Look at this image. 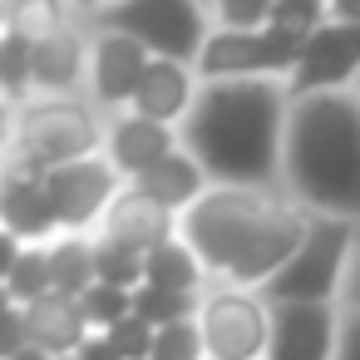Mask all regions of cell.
<instances>
[{"label":"cell","instance_id":"1","mask_svg":"<svg viewBox=\"0 0 360 360\" xmlns=\"http://www.w3.org/2000/svg\"><path fill=\"white\" fill-rule=\"evenodd\" d=\"M286 119H291L286 79H217L202 84L193 114L178 124V139L202 163L212 188L281 193Z\"/></svg>","mask_w":360,"mask_h":360},{"label":"cell","instance_id":"2","mask_svg":"<svg viewBox=\"0 0 360 360\" xmlns=\"http://www.w3.org/2000/svg\"><path fill=\"white\" fill-rule=\"evenodd\" d=\"M311 212L286 193L257 188H207L183 217L178 237L198 252L212 286L262 291L306 242Z\"/></svg>","mask_w":360,"mask_h":360},{"label":"cell","instance_id":"3","mask_svg":"<svg viewBox=\"0 0 360 360\" xmlns=\"http://www.w3.org/2000/svg\"><path fill=\"white\" fill-rule=\"evenodd\" d=\"M281 193L311 217L360 222V94H306L291 99Z\"/></svg>","mask_w":360,"mask_h":360},{"label":"cell","instance_id":"4","mask_svg":"<svg viewBox=\"0 0 360 360\" xmlns=\"http://www.w3.org/2000/svg\"><path fill=\"white\" fill-rule=\"evenodd\" d=\"M355 237H360V222L311 217L306 242L262 286V301L266 306H340L345 276H350V257H355Z\"/></svg>","mask_w":360,"mask_h":360},{"label":"cell","instance_id":"5","mask_svg":"<svg viewBox=\"0 0 360 360\" xmlns=\"http://www.w3.org/2000/svg\"><path fill=\"white\" fill-rule=\"evenodd\" d=\"M104 139H109V119L84 94L79 99H40L35 94V99L15 104L11 148L25 153L30 163H40L45 173L104 153Z\"/></svg>","mask_w":360,"mask_h":360},{"label":"cell","instance_id":"6","mask_svg":"<svg viewBox=\"0 0 360 360\" xmlns=\"http://www.w3.org/2000/svg\"><path fill=\"white\" fill-rule=\"evenodd\" d=\"M89 30H119L139 40L153 60L198 65L212 35V15H207V0H119L89 20Z\"/></svg>","mask_w":360,"mask_h":360},{"label":"cell","instance_id":"7","mask_svg":"<svg viewBox=\"0 0 360 360\" xmlns=\"http://www.w3.org/2000/svg\"><path fill=\"white\" fill-rule=\"evenodd\" d=\"M306 35H291L281 25L266 30H212L202 55H198V79L217 84V79H291L296 60H301Z\"/></svg>","mask_w":360,"mask_h":360},{"label":"cell","instance_id":"8","mask_svg":"<svg viewBox=\"0 0 360 360\" xmlns=\"http://www.w3.org/2000/svg\"><path fill=\"white\" fill-rule=\"evenodd\" d=\"M198 330H202L207 360H266L271 306L262 301V291L207 286L198 306Z\"/></svg>","mask_w":360,"mask_h":360},{"label":"cell","instance_id":"9","mask_svg":"<svg viewBox=\"0 0 360 360\" xmlns=\"http://www.w3.org/2000/svg\"><path fill=\"white\" fill-rule=\"evenodd\" d=\"M129 183L114 173V163L104 153L45 173V193H50V207H55L60 232H79V237H94V227L104 222V212L114 207V198Z\"/></svg>","mask_w":360,"mask_h":360},{"label":"cell","instance_id":"10","mask_svg":"<svg viewBox=\"0 0 360 360\" xmlns=\"http://www.w3.org/2000/svg\"><path fill=\"white\" fill-rule=\"evenodd\" d=\"M0 227L20 247H45L60 237V222L45 193V168L15 148L0 153Z\"/></svg>","mask_w":360,"mask_h":360},{"label":"cell","instance_id":"11","mask_svg":"<svg viewBox=\"0 0 360 360\" xmlns=\"http://www.w3.org/2000/svg\"><path fill=\"white\" fill-rule=\"evenodd\" d=\"M360 79V25H340V20H326L306 35L301 45V60L286 79L291 99H306V94H340V89H355Z\"/></svg>","mask_w":360,"mask_h":360},{"label":"cell","instance_id":"12","mask_svg":"<svg viewBox=\"0 0 360 360\" xmlns=\"http://www.w3.org/2000/svg\"><path fill=\"white\" fill-rule=\"evenodd\" d=\"M89 30V25H84ZM148 50L119 30H89V84H84V99L114 119V114H129L139 84H143V70H148Z\"/></svg>","mask_w":360,"mask_h":360},{"label":"cell","instance_id":"13","mask_svg":"<svg viewBox=\"0 0 360 360\" xmlns=\"http://www.w3.org/2000/svg\"><path fill=\"white\" fill-rule=\"evenodd\" d=\"M340 306H271L266 360H335Z\"/></svg>","mask_w":360,"mask_h":360},{"label":"cell","instance_id":"14","mask_svg":"<svg viewBox=\"0 0 360 360\" xmlns=\"http://www.w3.org/2000/svg\"><path fill=\"white\" fill-rule=\"evenodd\" d=\"M84 84H89V30L79 20L35 40V94L40 99H79Z\"/></svg>","mask_w":360,"mask_h":360},{"label":"cell","instance_id":"15","mask_svg":"<svg viewBox=\"0 0 360 360\" xmlns=\"http://www.w3.org/2000/svg\"><path fill=\"white\" fill-rule=\"evenodd\" d=\"M183 139L168 124H153L143 114H114L109 119V139H104V158L114 163V173L124 183H134L139 173H148L153 163H163L168 153H178Z\"/></svg>","mask_w":360,"mask_h":360},{"label":"cell","instance_id":"16","mask_svg":"<svg viewBox=\"0 0 360 360\" xmlns=\"http://www.w3.org/2000/svg\"><path fill=\"white\" fill-rule=\"evenodd\" d=\"M94 237L109 242V247H124V252H134V257H148L153 247H163L168 237H178V217L163 212L158 202H148L143 193L124 188V193L114 198V207L104 212V222L94 227Z\"/></svg>","mask_w":360,"mask_h":360},{"label":"cell","instance_id":"17","mask_svg":"<svg viewBox=\"0 0 360 360\" xmlns=\"http://www.w3.org/2000/svg\"><path fill=\"white\" fill-rule=\"evenodd\" d=\"M198 94H202V79H198L193 65H183V60H148L143 84H139V94H134L129 114H143V119H153V124L178 129V124L193 114Z\"/></svg>","mask_w":360,"mask_h":360},{"label":"cell","instance_id":"18","mask_svg":"<svg viewBox=\"0 0 360 360\" xmlns=\"http://www.w3.org/2000/svg\"><path fill=\"white\" fill-rule=\"evenodd\" d=\"M134 193H143L148 202H158L163 212H173V217H183L212 183H207V173H202V163L188 153V148H178V153H168L163 163H153L148 173H139L134 183H129Z\"/></svg>","mask_w":360,"mask_h":360},{"label":"cell","instance_id":"19","mask_svg":"<svg viewBox=\"0 0 360 360\" xmlns=\"http://www.w3.org/2000/svg\"><path fill=\"white\" fill-rule=\"evenodd\" d=\"M20 316H25V330H30V345L35 350H45V355H75L94 330H89V321H84V311H79V301H70V296H40V301H30V306H20Z\"/></svg>","mask_w":360,"mask_h":360},{"label":"cell","instance_id":"20","mask_svg":"<svg viewBox=\"0 0 360 360\" xmlns=\"http://www.w3.org/2000/svg\"><path fill=\"white\" fill-rule=\"evenodd\" d=\"M143 286H158V291H183V296H202L212 281L198 262V252L183 242V237H168L163 247H153L143 257Z\"/></svg>","mask_w":360,"mask_h":360},{"label":"cell","instance_id":"21","mask_svg":"<svg viewBox=\"0 0 360 360\" xmlns=\"http://www.w3.org/2000/svg\"><path fill=\"white\" fill-rule=\"evenodd\" d=\"M50 271H55V296L79 301L94 286V237L79 232H60L50 242Z\"/></svg>","mask_w":360,"mask_h":360},{"label":"cell","instance_id":"22","mask_svg":"<svg viewBox=\"0 0 360 360\" xmlns=\"http://www.w3.org/2000/svg\"><path fill=\"white\" fill-rule=\"evenodd\" d=\"M0 99L25 104L35 99V40L6 30L0 35Z\"/></svg>","mask_w":360,"mask_h":360},{"label":"cell","instance_id":"23","mask_svg":"<svg viewBox=\"0 0 360 360\" xmlns=\"http://www.w3.org/2000/svg\"><path fill=\"white\" fill-rule=\"evenodd\" d=\"M202 296H183V291H158V286H139L134 291V316L153 330L178 326V321H198Z\"/></svg>","mask_w":360,"mask_h":360},{"label":"cell","instance_id":"24","mask_svg":"<svg viewBox=\"0 0 360 360\" xmlns=\"http://www.w3.org/2000/svg\"><path fill=\"white\" fill-rule=\"evenodd\" d=\"M6 20H11V30L25 35V40H45V35L75 25V15H70L65 0H11V6H6Z\"/></svg>","mask_w":360,"mask_h":360},{"label":"cell","instance_id":"25","mask_svg":"<svg viewBox=\"0 0 360 360\" xmlns=\"http://www.w3.org/2000/svg\"><path fill=\"white\" fill-rule=\"evenodd\" d=\"M6 291L15 296V306H30V301H40V296H55L50 242H45V247H25V252H20V262H15V271H11V281H6Z\"/></svg>","mask_w":360,"mask_h":360},{"label":"cell","instance_id":"26","mask_svg":"<svg viewBox=\"0 0 360 360\" xmlns=\"http://www.w3.org/2000/svg\"><path fill=\"white\" fill-rule=\"evenodd\" d=\"M79 311H84L89 330L104 335V330H114L119 321L134 316V291H119V286H99V281H94V286L79 296Z\"/></svg>","mask_w":360,"mask_h":360},{"label":"cell","instance_id":"27","mask_svg":"<svg viewBox=\"0 0 360 360\" xmlns=\"http://www.w3.org/2000/svg\"><path fill=\"white\" fill-rule=\"evenodd\" d=\"M94 281L99 286H119V291H139L143 286V257L94 237Z\"/></svg>","mask_w":360,"mask_h":360},{"label":"cell","instance_id":"28","mask_svg":"<svg viewBox=\"0 0 360 360\" xmlns=\"http://www.w3.org/2000/svg\"><path fill=\"white\" fill-rule=\"evenodd\" d=\"M212 30H266L276 0H207Z\"/></svg>","mask_w":360,"mask_h":360},{"label":"cell","instance_id":"29","mask_svg":"<svg viewBox=\"0 0 360 360\" xmlns=\"http://www.w3.org/2000/svg\"><path fill=\"white\" fill-rule=\"evenodd\" d=\"M148 360H207V345H202L198 321H178V326L153 330V355Z\"/></svg>","mask_w":360,"mask_h":360},{"label":"cell","instance_id":"30","mask_svg":"<svg viewBox=\"0 0 360 360\" xmlns=\"http://www.w3.org/2000/svg\"><path fill=\"white\" fill-rule=\"evenodd\" d=\"M104 340H109V350H114L119 360H148V355H153V326H143L139 316H129V321H119L114 330H104Z\"/></svg>","mask_w":360,"mask_h":360},{"label":"cell","instance_id":"31","mask_svg":"<svg viewBox=\"0 0 360 360\" xmlns=\"http://www.w3.org/2000/svg\"><path fill=\"white\" fill-rule=\"evenodd\" d=\"M326 6H330V0H276L271 25H281L291 35H311L316 25H326Z\"/></svg>","mask_w":360,"mask_h":360},{"label":"cell","instance_id":"32","mask_svg":"<svg viewBox=\"0 0 360 360\" xmlns=\"http://www.w3.org/2000/svg\"><path fill=\"white\" fill-rule=\"evenodd\" d=\"M335 360H360V306H340V340Z\"/></svg>","mask_w":360,"mask_h":360},{"label":"cell","instance_id":"33","mask_svg":"<svg viewBox=\"0 0 360 360\" xmlns=\"http://www.w3.org/2000/svg\"><path fill=\"white\" fill-rule=\"evenodd\" d=\"M25 345H30V330H25V316H20V306H15V316L0 321V360H15Z\"/></svg>","mask_w":360,"mask_h":360},{"label":"cell","instance_id":"34","mask_svg":"<svg viewBox=\"0 0 360 360\" xmlns=\"http://www.w3.org/2000/svg\"><path fill=\"white\" fill-rule=\"evenodd\" d=\"M20 252H25V247H20L6 227H0V286L11 281V271H15V262H20Z\"/></svg>","mask_w":360,"mask_h":360},{"label":"cell","instance_id":"35","mask_svg":"<svg viewBox=\"0 0 360 360\" xmlns=\"http://www.w3.org/2000/svg\"><path fill=\"white\" fill-rule=\"evenodd\" d=\"M65 6H70V15H75L79 25H89L94 15H104L109 6H119V0H65Z\"/></svg>","mask_w":360,"mask_h":360},{"label":"cell","instance_id":"36","mask_svg":"<svg viewBox=\"0 0 360 360\" xmlns=\"http://www.w3.org/2000/svg\"><path fill=\"white\" fill-rule=\"evenodd\" d=\"M340 306H360V237H355V257H350V276H345Z\"/></svg>","mask_w":360,"mask_h":360},{"label":"cell","instance_id":"37","mask_svg":"<svg viewBox=\"0 0 360 360\" xmlns=\"http://www.w3.org/2000/svg\"><path fill=\"white\" fill-rule=\"evenodd\" d=\"M326 20H340V25H360V0H330V6H326Z\"/></svg>","mask_w":360,"mask_h":360},{"label":"cell","instance_id":"38","mask_svg":"<svg viewBox=\"0 0 360 360\" xmlns=\"http://www.w3.org/2000/svg\"><path fill=\"white\" fill-rule=\"evenodd\" d=\"M75 355H79V360H119V355L109 350V340H104V335H89V340H84Z\"/></svg>","mask_w":360,"mask_h":360},{"label":"cell","instance_id":"39","mask_svg":"<svg viewBox=\"0 0 360 360\" xmlns=\"http://www.w3.org/2000/svg\"><path fill=\"white\" fill-rule=\"evenodd\" d=\"M6 316H15V296H11L6 286H0V321H6Z\"/></svg>","mask_w":360,"mask_h":360},{"label":"cell","instance_id":"40","mask_svg":"<svg viewBox=\"0 0 360 360\" xmlns=\"http://www.w3.org/2000/svg\"><path fill=\"white\" fill-rule=\"evenodd\" d=\"M15 360H55V355H45V350H35V345H25V350H20Z\"/></svg>","mask_w":360,"mask_h":360},{"label":"cell","instance_id":"41","mask_svg":"<svg viewBox=\"0 0 360 360\" xmlns=\"http://www.w3.org/2000/svg\"><path fill=\"white\" fill-rule=\"evenodd\" d=\"M11 30V20H6V0H0V35H6Z\"/></svg>","mask_w":360,"mask_h":360},{"label":"cell","instance_id":"42","mask_svg":"<svg viewBox=\"0 0 360 360\" xmlns=\"http://www.w3.org/2000/svg\"><path fill=\"white\" fill-rule=\"evenodd\" d=\"M60 360H79V355H60Z\"/></svg>","mask_w":360,"mask_h":360},{"label":"cell","instance_id":"43","mask_svg":"<svg viewBox=\"0 0 360 360\" xmlns=\"http://www.w3.org/2000/svg\"><path fill=\"white\" fill-rule=\"evenodd\" d=\"M355 94H360V79H355Z\"/></svg>","mask_w":360,"mask_h":360},{"label":"cell","instance_id":"44","mask_svg":"<svg viewBox=\"0 0 360 360\" xmlns=\"http://www.w3.org/2000/svg\"><path fill=\"white\" fill-rule=\"evenodd\" d=\"M6 6H11V0H6Z\"/></svg>","mask_w":360,"mask_h":360}]
</instances>
